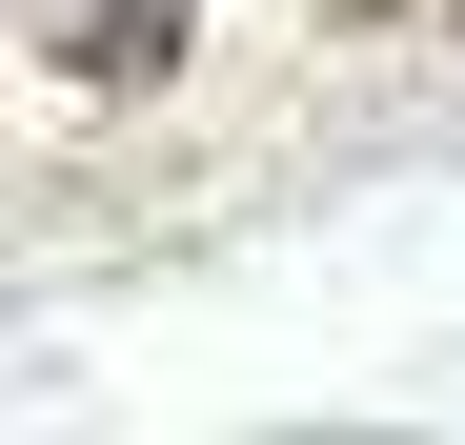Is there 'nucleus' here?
Returning <instances> with one entry per match:
<instances>
[{"instance_id": "1", "label": "nucleus", "mask_w": 465, "mask_h": 445, "mask_svg": "<svg viewBox=\"0 0 465 445\" xmlns=\"http://www.w3.org/2000/svg\"><path fill=\"white\" fill-rule=\"evenodd\" d=\"M183 41H203V0H82V21H61V61H82L102 102H142V82H183Z\"/></svg>"}, {"instance_id": "2", "label": "nucleus", "mask_w": 465, "mask_h": 445, "mask_svg": "<svg viewBox=\"0 0 465 445\" xmlns=\"http://www.w3.org/2000/svg\"><path fill=\"white\" fill-rule=\"evenodd\" d=\"M344 21H384V0H344Z\"/></svg>"}]
</instances>
